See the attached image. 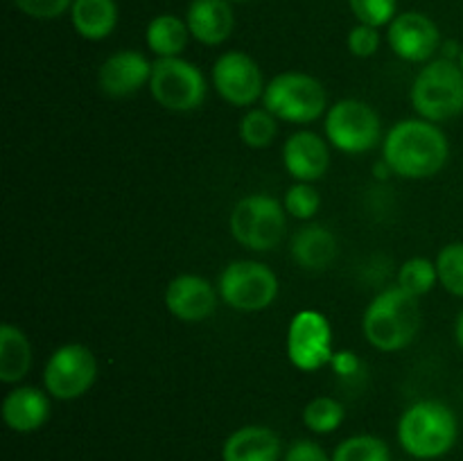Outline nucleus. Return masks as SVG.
<instances>
[{
    "instance_id": "1",
    "label": "nucleus",
    "mask_w": 463,
    "mask_h": 461,
    "mask_svg": "<svg viewBox=\"0 0 463 461\" xmlns=\"http://www.w3.org/2000/svg\"><path fill=\"white\" fill-rule=\"evenodd\" d=\"M448 158L450 143L437 122L419 116L407 118L384 134L383 161L392 167L393 176L407 181L432 179L446 167Z\"/></svg>"
},
{
    "instance_id": "2",
    "label": "nucleus",
    "mask_w": 463,
    "mask_h": 461,
    "mask_svg": "<svg viewBox=\"0 0 463 461\" xmlns=\"http://www.w3.org/2000/svg\"><path fill=\"white\" fill-rule=\"evenodd\" d=\"M420 330L419 298L405 289L387 287L371 298L362 316L366 342L380 353H396L410 346Z\"/></svg>"
},
{
    "instance_id": "3",
    "label": "nucleus",
    "mask_w": 463,
    "mask_h": 461,
    "mask_svg": "<svg viewBox=\"0 0 463 461\" xmlns=\"http://www.w3.org/2000/svg\"><path fill=\"white\" fill-rule=\"evenodd\" d=\"M396 434L407 455L419 461H432L446 456L455 447L459 423L446 402L425 398L402 411Z\"/></svg>"
},
{
    "instance_id": "4",
    "label": "nucleus",
    "mask_w": 463,
    "mask_h": 461,
    "mask_svg": "<svg viewBox=\"0 0 463 461\" xmlns=\"http://www.w3.org/2000/svg\"><path fill=\"white\" fill-rule=\"evenodd\" d=\"M416 116L430 122H448L463 113V71L450 59H432L416 72L410 89Z\"/></svg>"
},
{
    "instance_id": "5",
    "label": "nucleus",
    "mask_w": 463,
    "mask_h": 461,
    "mask_svg": "<svg viewBox=\"0 0 463 461\" xmlns=\"http://www.w3.org/2000/svg\"><path fill=\"white\" fill-rule=\"evenodd\" d=\"M262 107L279 122L310 125L328 113V93L317 77L288 71L271 77L265 86Z\"/></svg>"
},
{
    "instance_id": "6",
    "label": "nucleus",
    "mask_w": 463,
    "mask_h": 461,
    "mask_svg": "<svg viewBox=\"0 0 463 461\" xmlns=\"http://www.w3.org/2000/svg\"><path fill=\"white\" fill-rule=\"evenodd\" d=\"M288 211L271 194H247L233 206L229 230L240 247L249 251H274L288 235Z\"/></svg>"
},
{
    "instance_id": "7",
    "label": "nucleus",
    "mask_w": 463,
    "mask_h": 461,
    "mask_svg": "<svg viewBox=\"0 0 463 461\" xmlns=\"http://www.w3.org/2000/svg\"><path fill=\"white\" fill-rule=\"evenodd\" d=\"M326 140L342 154H366L384 140L383 120L369 102L357 98L330 104L324 118Z\"/></svg>"
},
{
    "instance_id": "8",
    "label": "nucleus",
    "mask_w": 463,
    "mask_h": 461,
    "mask_svg": "<svg viewBox=\"0 0 463 461\" xmlns=\"http://www.w3.org/2000/svg\"><path fill=\"white\" fill-rule=\"evenodd\" d=\"M279 276L258 260H233L217 280L222 303L238 312H262L279 298Z\"/></svg>"
},
{
    "instance_id": "9",
    "label": "nucleus",
    "mask_w": 463,
    "mask_h": 461,
    "mask_svg": "<svg viewBox=\"0 0 463 461\" xmlns=\"http://www.w3.org/2000/svg\"><path fill=\"white\" fill-rule=\"evenodd\" d=\"M147 89L158 107L175 113L197 111L208 93L203 72L184 57L156 59Z\"/></svg>"
},
{
    "instance_id": "10",
    "label": "nucleus",
    "mask_w": 463,
    "mask_h": 461,
    "mask_svg": "<svg viewBox=\"0 0 463 461\" xmlns=\"http://www.w3.org/2000/svg\"><path fill=\"white\" fill-rule=\"evenodd\" d=\"M95 380L98 360L93 351L80 342L59 346L43 366V389L54 400H77L86 396Z\"/></svg>"
},
{
    "instance_id": "11",
    "label": "nucleus",
    "mask_w": 463,
    "mask_h": 461,
    "mask_svg": "<svg viewBox=\"0 0 463 461\" xmlns=\"http://www.w3.org/2000/svg\"><path fill=\"white\" fill-rule=\"evenodd\" d=\"M333 355V328L328 316L319 310L297 312L288 328V357L294 369L315 373L330 366Z\"/></svg>"
},
{
    "instance_id": "12",
    "label": "nucleus",
    "mask_w": 463,
    "mask_h": 461,
    "mask_svg": "<svg viewBox=\"0 0 463 461\" xmlns=\"http://www.w3.org/2000/svg\"><path fill=\"white\" fill-rule=\"evenodd\" d=\"M211 81L217 95L226 104L238 108H251L265 95V75L251 54L242 50H229L213 63Z\"/></svg>"
},
{
    "instance_id": "13",
    "label": "nucleus",
    "mask_w": 463,
    "mask_h": 461,
    "mask_svg": "<svg viewBox=\"0 0 463 461\" xmlns=\"http://www.w3.org/2000/svg\"><path fill=\"white\" fill-rule=\"evenodd\" d=\"M389 48L407 63H428L441 50L439 25L420 12H402L389 23Z\"/></svg>"
},
{
    "instance_id": "14",
    "label": "nucleus",
    "mask_w": 463,
    "mask_h": 461,
    "mask_svg": "<svg viewBox=\"0 0 463 461\" xmlns=\"http://www.w3.org/2000/svg\"><path fill=\"white\" fill-rule=\"evenodd\" d=\"M163 301L175 319L184 324H199L217 310V301L222 298L215 285L203 276L179 274L167 283Z\"/></svg>"
},
{
    "instance_id": "15",
    "label": "nucleus",
    "mask_w": 463,
    "mask_h": 461,
    "mask_svg": "<svg viewBox=\"0 0 463 461\" xmlns=\"http://www.w3.org/2000/svg\"><path fill=\"white\" fill-rule=\"evenodd\" d=\"M154 61L138 50H118L109 54L98 71V84L109 98H129L149 86Z\"/></svg>"
},
{
    "instance_id": "16",
    "label": "nucleus",
    "mask_w": 463,
    "mask_h": 461,
    "mask_svg": "<svg viewBox=\"0 0 463 461\" xmlns=\"http://www.w3.org/2000/svg\"><path fill=\"white\" fill-rule=\"evenodd\" d=\"M283 165L294 181L315 183L330 167V143L310 129L294 131L283 145Z\"/></svg>"
},
{
    "instance_id": "17",
    "label": "nucleus",
    "mask_w": 463,
    "mask_h": 461,
    "mask_svg": "<svg viewBox=\"0 0 463 461\" xmlns=\"http://www.w3.org/2000/svg\"><path fill=\"white\" fill-rule=\"evenodd\" d=\"M50 393L45 389L18 384L5 396L3 400V420L12 432L30 434L43 428L50 419Z\"/></svg>"
},
{
    "instance_id": "18",
    "label": "nucleus",
    "mask_w": 463,
    "mask_h": 461,
    "mask_svg": "<svg viewBox=\"0 0 463 461\" xmlns=\"http://www.w3.org/2000/svg\"><path fill=\"white\" fill-rule=\"evenodd\" d=\"M190 36L202 45H222L235 30L231 0H193L185 14Z\"/></svg>"
},
{
    "instance_id": "19",
    "label": "nucleus",
    "mask_w": 463,
    "mask_h": 461,
    "mask_svg": "<svg viewBox=\"0 0 463 461\" xmlns=\"http://www.w3.org/2000/svg\"><path fill=\"white\" fill-rule=\"evenodd\" d=\"M283 443L280 437L267 425H244L222 446V461H280Z\"/></svg>"
},
{
    "instance_id": "20",
    "label": "nucleus",
    "mask_w": 463,
    "mask_h": 461,
    "mask_svg": "<svg viewBox=\"0 0 463 461\" xmlns=\"http://www.w3.org/2000/svg\"><path fill=\"white\" fill-rule=\"evenodd\" d=\"M339 251L337 238L328 226H301L289 240V256L301 269L324 271L335 262Z\"/></svg>"
},
{
    "instance_id": "21",
    "label": "nucleus",
    "mask_w": 463,
    "mask_h": 461,
    "mask_svg": "<svg viewBox=\"0 0 463 461\" xmlns=\"http://www.w3.org/2000/svg\"><path fill=\"white\" fill-rule=\"evenodd\" d=\"M71 23L86 41H104L118 25L116 0H75L71 7Z\"/></svg>"
},
{
    "instance_id": "22",
    "label": "nucleus",
    "mask_w": 463,
    "mask_h": 461,
    "mask_svg": "<svg viewBox=\"0 0 463 461\" xmlns=\"http://www.w3.org/2000/svg\"><path fill=\"white\" fill-rule=\"evenodd\" d=\"M32 369V343L14 324L0 325V382L18 384Z\"/></svg>"
},
{
    "instance_id": "23",
    "label": "nucleus",
    "mask_w": 463,
    "mask_h": 461,
    "mask_svg": "<svg viewBox=\"0 0 463 461\" xmlns=\"http://www.w3.org/2000/svg\"><path fill=\"white\" fill-rule=\"evenodd\" d=\"M190 30L185 18L175 16V14H158L149 21L145 30V41L147 48L156 54V59L181 57L188 45Z\"/></svg>"
},
{
    "instance_id": "24",
    "label": "nucleus",
    "mask_w": 463,
    "mask_h": 461,
    "mask_svg": "<svg viewBox=\"0 0 463 461\" xmlns=\"http://www.w3.org/2000/svg\"><path fill=\"white\" fill-rule=\"evenodd\" d=\"M346 409L333 396H317L303 407V425L315 434H333L342 428Z\"/></svg>"
},
{
    "instance_id": "25",
    "label": "nucleus",
    "mask_w": 463,
    "mask_h": 461,
    "mask_svg": "<svg viewBox=\"0 0 463 461\" xmlns=\"http://www.w3.org/2000/svg\"><path fill=\"white\" fill-rule=\"evenodd\" d=\"M434 285H439L437 262L430 260V258L414 256L402 262L401 269H398V287L405 289L411 296H425V294L432 292Z\"/></svg>"
},
{
    "instance_id": "26",
    "label": "nucleus",
    "mask_w": 463,
    "mask_h": 461,
    "mask_svg": "<svg viewBox=\"0 0 463 461\" xmlns=\"http://www.w3.org/2000/svg\"><path fill=\"white\" fill-rule=\"evenodd\" d=\"M240 138L247 147L265 149L279 134V120L265 107H251L240 120Z\"/></svg>"
},
{
    "instance_id": "27",
    "label": "nucleus",
    "mask_w": 463,
    "mask_h": 461,
    "mask_svg": "<svg viewBox=\"0 0 463 461\" xmlns=\"http://www.w3.org/2000/svg\"><path fill=\"white\" fill-rule=\"evenodd\" d=\"M333 461H392V450L375 434H353L335 447Z\"/></svg>"
},
{
    "instance_id": "28",
    "label": "nucleus",
    "mask_w": 463,
    "mask_h": 461,
    "mask_svg": "<svg viewBox=\"0 0 463 461\" xmlns=\"http://www.w3.org/2000/svg\"><path fill=\"white\" fill-rule=\"evenodd\" d=\"M439 285L452 296L463 298V242H450L437 253Z\"/></svg>"
},
{
    "instance_id": "29",
    "label": "nucleus",
    "mask_w": 463,
    "mask_h": 461,
    "mask_svg": "<svg viewBox=\"0 0 463 461\" xmlns=\"http://www.w3.org/2000/svg\"><path fill=\"white\" fill-rule=\"evenodd\" d=\"M283 206L289 217L294 220L310 221L315 220L317 212L321 208V194L315 188V183H303V181H294L288 190H285Z\"/></svg>"
},
{
    "instance_id": "30",
    "label": "nucleus",
    "mask_w": 463,
    "mask_h": 461,
    "mask_svg": "<svg viewBox=\"0 0 463 461\" xmlns=\"http://www.w3.org/2000/svg\"><path fill=\"white\" fill-rule=\"evenodd\" d=\"M357 23L383 27L398 16V0H348Z\"/></svg>"
},
{
    "instance_id": "31",
    "label": "nucleus",
    "mask_w": 463,
    "mask_h": 461,
    "mask_svg": "<svg viewBox=\"0 0 463 461\" xmlns=\"http://www.w3.org/2000/svg\"><path fill=\"white\" fill-rule=\"evenodd\" d=\"M346 43H348V50H351L353 57H357V59L373 57V54L380 50V43H383L380 27L357 23V25L348 32Z\"/></svg>"
},
{
    "instance_id": "32",
    "label": "nucleus",
    "mask_w": 463,
    "mask_h": 461,
    "mask_svg": "<svg viewBox=\"0 0 463 461\" xmlns=\"http://www.w3.org/2000/svg\"><path fill=\"white\" fill-rule=\"evenodd\" d=\"M72 3L75 0H14V5L25 16L39 18V21H52V18L63 16L66 12H71Z\"/></svg>"
},
{
    "instance_id": "33",
    "label": "nucleus",
    "mask_w": 463,
    "mask_h": 461,
    "mask_svg": "<svg viewBox=\"0 0 463 461\" xmlns=\"http://www.w3.org/2000/svg\"><path fill=\"white\" fill-rule=\"evenodd\" d=\"M280 461H333V455H328L317 441L301 438L288 447Z\"/></svg>"
},
{
    "instance_id": "34",
    "label": "nucleus",
    "mask_w": 463,
    "mask_h": 461,
    "mask_svg": "<svg viewBox=\"0 0 463 461\" xmlns=\"http://www.w3.org/2000/svg\"><path fill=\"white\" fill-rule=\"evenodd\" d=\"M360 357L355 355L353 351H339L335 353L333 360H330V369L335 371L337 375H342V378H351V375H355L357 371H360Z\"/></svg>"
},
{
    "instance_id": "35",
    "label": "nucleus",
    "mask_w": 463,
    "mask_h": 461,
    "mask_svg": "<svg viewBox=\"0 0 463 461\" xmlns=\"http://www.w3.org/2000/svg\"><path fill=\"white\" fill-rule=\"evenodd\" d=\"M455 339L463 351V310L459 312V316H457V321H455Z\"/></svg>"
},
{
    "instance_id": "36",
    "label": "nucleus",
    "mask_w": 463,
    "mask_h": 461,
    "mask_svg": "<svg viewBox=\"0 0 463 461\" xmlns=\"http://www.w3.org/2000/svg\"><path fill=\"white\" fill-rule=\"evenodd\" d=\"M457 63H459V68L463 71V45H461V52H459V59H457Z\"/></svg>"
},
{
    "instance_id": "37",
    "label": "nucleus",
    "mask_w": 463,
    "mask_h": 461,
    "mask_svg": "<svg viewBox=\"0 0 463 461\" xmlns=\"http://www.w3.org/2000/svg\"><path fill=\"white\" fill-rule=\"evenodd\" d=\"M231 3H249V0H231Z\"/></svg>"
},
{
    "instance_id": "38",
    "label": "nucleus",
    "mask_w": 463,
    "mask_h": 461,
    "mask_svg": "<svg viewBox=\"0 0 463 461\" xmlns=\"http://www.w3.org/2000/svg\"><path fill=\"white\" fill-rule=\"evenodd\" d=\"M414 461H419V459H414Z\"/></svg>"
}]
</instances>
